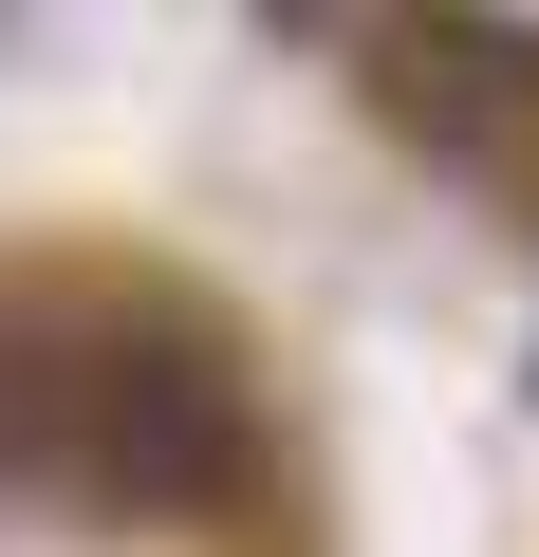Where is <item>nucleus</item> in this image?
<instances>
[{
	"instance_id": "f03ea898",
	"label": "nucleus",
	"mask_w": 539,
	"mask_h": 557,
	"mask_svg": "<svg viewBox=\"0 0 539 557\" xmlns=\"http://www.w3.org/2000/svg\"><path fill=\"white\" fill-rule=\"evenodd\" d=\"M520 75H539V38H520V20H446V38H409V131L502 149V131H520Z\"/></svg>"
},
{
	"instance_id": "f257e3e1",
	"label": "nucleus",
	"mask_w": 539,
	"mask_h": 557,
	"mask_svg": "<svg viewBox=\"0 0 539 557\" xmlns=\"http://www.w3.org/2000/svg\"><path fill=\"white\" fill-rule=\"evenodd\" d=\"M75 465H94L131 520H186V502L242 483V391H223L205 354H168V335H112V354H94V409H75Z\"/></svg>"
}]
</instances>
